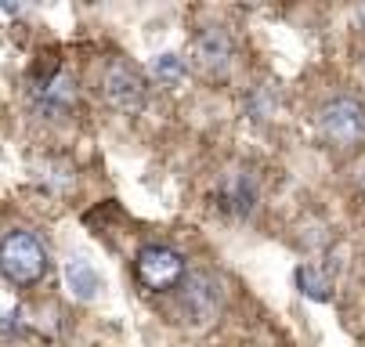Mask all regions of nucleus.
Here are the masks:
<instances>
[{"mask_svg":"<svg viewBox=\"0 0 365 347\" xmlns=\"http://www.w3.org/2000/svg\"><path fill=\"white\" fill-rule=\"evenodd\" d=\"M217 207L225 214H232V217H250L253 207H257V181L250 174H242V170L228 174L221 181V188H217Z\"/></svg>","mask_w":365,"mask_h":347,"instance_id":"8","label":"nucleus"},{"mask_svg":"<svg viewBox=\"0 0 365 347\" xmlns=\"http://www.w3.org/2000/svg\"><path fill=\"white\" fill-rule=\"evenodd\" d=\"M250 113H253V120H268V116H275V109H279V94L272 90V83H260V87H253V94H250Z\"/></svg>","mask_w":365,"mask_h":347,"instance_id":"11","label":"nucleus"},{"mask_svg":"<svg viewBox=\"0 0 365 347\" xmlns=\"http://www.w3.org/2000/svg\"><path fill=\"white\" fill-rule=\"evenodd\" d=\"M134 275L145 289L152 293H163V289H174L181 279H185V257L170 246H160V242H148L138 250L134 257Z\"/></svg>","mask_w":365,"mask_h":347,"instance_id":"5","label":"nucleus"},{"mask_svg":"<svg viewBox=\"0 0 365 347\" xmlns=\"http://www.w3.org/2000/svg\"><path fill=\"white\" fill-rule=\"evenodd\" d=\"M178 286H181V311L192 326H210L225 308V282L214 271H188Z\"/></svg>","mask_w":365,"mask_h":347,"instance_id":"4","label":"nucleus"},{"mask_svg":"<svg viewBox=\"0 0 365 347\" xmlns=\"http://www.w3.org/2000/svg\"><path fill=\"white\" fill-rule=\"evenodd\" d=\"M66 286H69V293L76 296V301H94L98 289H101V275L94 271L91 261L73 257V261H66Z\"/></svg>","mask_w":365,"mask_h":347,"instance_id":"9","label":"nucleus"},{"mask_svg":"<svg viewBox=\"0 0 365 347\" xmlns=\"http://www.w3.org/2000/svg\"><path fill=\"white\" fill-rule=\"evenodd\" d=\"M358 22H361V26H365V4H361V8H358Z\"/></svg>","mask_w":365,"mask_h":347,"instance_id":"13","label":"nucleus"},{"mask_svg":"<svg viewBox=\"0 0 365 347\" xmlns=\"http://www.w3.org/2000/svg\"><path fill=\"white\" fill-rule=\"evenodd\" d=\"M101 94H106V102L116 109V113H141L145 102H148V80L145 73L127 62V58H113L106 66V73H101Z\"/></svg>","mask_w":365,"mask_h":347,"instance_id":"3","label":"nucleus"},{"mask_svg":"<svg viewBox=\"0 0 365 347\" xmlns=\"http://www.w3.org/2000/svg\"><path fill=\"white\" fill-rule=\"evenodd\" d=\"M297 289L304 293V296H311V301H319V304H326L329 296H333V286H329V279L315 268V264H300L297 268Z\"/></svg>","mask_w":365,"mask_h":347,"instance_id":"10","label":"nucleus"},{"mask_svg":"<svg viewBox=\"0 0 365 347\" xmlns=\"http://www.w3.org/2000/svg\"><path fill=\"white\" fill-rule=\"evenodd\" d=\"M192 58L199 66L202 76H225L232 69V58H235V43H232V33L225 26H202L192 40Z\"/></svg>","mask_w":365,"mask_h":347,"instance_id":"6","label":"nucleus"},{"mask_svg":"<svg viewBox=\"0 0 365 347\" xmlns=\"http://www.w3.org/2000/svg\"><path fill=\"white\" fill-rule=\"evenodd\" d=\"M47 250L33 232H8L0 239V275L11 286H36L47 275Z\"/></svg>","mask_w":365,"mask_h":347,"instance_id":"1","label":"nucleus"},{"mask_svg":"<svg viewBox=\"0 0 365 347\" xmlns=\"http://www.w3.org/2000/svg\"><path fill=\"white\" fill-rule=\"evenodd\" d=\"M152 73L155 76H160V80H181V73H185V62L178 58V55H160V58H155L152 62Z\"/></svg>","mask_w":365,"mask_h":347,"instance_id":"12","label":"nucleus"},{"mask_svg":"<svg viewBox=\"0 0 365 347\" xmlns=\"http://www.w3.org/2000/svg\"><path fill=\"white\" fill-rule=\"evenodd\" d=\"M33 105H36V113H43V116H51V120H58V116H66L73 105H76V76L73 73H66V69H55L51 76H43L33 90Z\"/></svg>","mask_w":365,"mask_h":347,"instance_id":"7","label":"nucleus"},{"mask_svg":"<svg viewBox=\"0 0 365 347\" xmlns=\"http://www.w3.org/2000/svg\"><path fill=\"white\" fill-rule=\"evenodd\" d=\"M319 134L333 148H358L365 145V105L351 94L329 98L319 109Z\"/></svg>","mask_w":365,"mask_h":347,"instance_id":"2","label":"nucleus"}]
</instances>
